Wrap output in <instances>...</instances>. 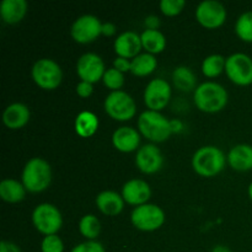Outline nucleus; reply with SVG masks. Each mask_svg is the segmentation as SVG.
Listing matches in <instances>:
<instances>
[{
  "label": "nucleus",
  "instance_id": "f257e3e1",
  "mask_svg": "<svg viewBox=\"0 0 252 252\" xmlns=\"http://www.w3.org/2000/svg\"><path fill=\"white\" fill-rule=\"evenodd\" d=\"M228 91L216 81H206L197 86L193 93L194 105L206 113L220 112L228 105Z\"/></svg>",
  "mask_w": 252,
  "mask_h": 252
},
{
  "label": "nucleus",
  "instance_id": "f03ea898",
  "mask_svg": "<svg viewBox=\"0 0 252 252\" xmlns=\"http://www.w3.org/2000/svg\"><path fill=\"white\" fill-rule=\"evenodd\" d=\"M226 162L223 150L214 145H204L192 157V169L199 176L211 179L223 171Z\"/></svg>",
  "mask_w": 252,
  "mask_h": 252
},
{
  "label": "nucleus",
  "instance_id": "7ed1b4c3",
  "mask_svg": "<svg viewBox=\"0 0 252 252\" xmlns=\"http://www.w3.org/2000/svg\"><path fill=\"white\" fill-rule=\"evenodd\" d=\"M21 182L27 192L41 193L46 191L52 182V167L42 158H32L24 166Z\"/></svg>",
  "mask_w": 252,
  "mask_h": 252
},
{
  "label": "nucleus",
  "instance_id": "20e7f679",
  "mask_svg": "<svg viewBox=\"0 0 252 252\" xmlns=\"http://www.w3.org/2000/svg\"><path fill=\"white\" fill-rule=\"evenodd\" d=\"M138 130L152 143H162L172 134L171 120L157 111L147 110L138 117Z\"/></svg>",
  "mask_w": 252,
  "mask_h": 252
},
{
  "label": "nucleus",
  "instance_id": "39448f33",
  "mask_svg": "<svg viewBox=\"0 0 252 252\" xmlns=\"http://www.w3.org/2000/svg\"><path fill=\"white\" fill-rule=\"evenodd\" d=\"M32 80L42 90L52 91L59 88L63 80V71L56 61L49 58L38 59L31 69Z\"/></svg>",
  "mask_w": 252,
  "mask_h": 252
},
{
  "label": "nucleus",
  "instance_id": "423d86ee",
  "mask_svg": "<svg viewBox=\"0 0 252 252\" xmlns=\"http://www.w3.org/2000/svg\"><path fill=\"white\" fill-rule=\"evenodd\" d=\"M103 108L108 117L118 122L132 120L137 113V105H135L134 98L122 90L108 94L103 102Z\"/></svg>",
  "mask_w": 252,
  "mask_h": 252
},
{
  "label": "nucleus",
  "instance_id": "0eeeda50",
  "mask_svg": "<svg viewBox=\"0 0 252 252\" xmlns=\"http://www.w3.org/2000/svg\"><path fill=\"white\" fill-rule=\"evenodd\" d=\"M32 224L44 236L54 235L63 226V217L54 204L41 203L32 212Z\"/></svg>",
  "mask_w": 252,
  "mask_h": 252
},
{
  "label": "nucleus",
  "instance_id": "6e6552de",
  "mask_svg": "<svg viewBox=\"0 0 252 252\" xmlns=\"http://www.w3.org/2000/svg\"><path fill=\"white\" fill-rule=\"evenodd\" d=\"M130 223L135 229L145 233L155 231L165 223V213L159 206L153 203L135 207L130 213Z\"/></svg>",
  "mask_w": 252,
  "mask_h": 252
},
{
  "label": "nucleus",
  "instance_id": "1a4fd4ad",
  "mask_svg": "<svg viewBox=\"0 0 252 252\" xmlns=\"http://www.w3.org/2000/svg\"><path fill=\"white\" fill-rule=\"evenodd\" d=\"M225 73L229 80L238 86L252 84V58L245 53H234L226 58Z\"/></svg>",
  "mask_w": 252,
  "mask_h": 252
},
{
  "label": "nucleus",
  "instance_id": "9d476101",
  "mask_svg": "<svg viewBox=\"0 0 252 252\" xmlns=\"http://www.w3.org/2000/svg\"><path fill=\"white\" fill-rule=\"evenodd\" d=\"M102 34V22L94 15H83L73 22L70 36L76 43L88 44Z\"/></svg>",
  "mask_w": 252,
  "mask_h": 252
},
{
  "label": "nucleus",
  "instance_id": "9b49d317",
  "mask_svg": "<svg viewBox=\"0 0 252 252\" xmlns=\"http://www.w3.org/2000/svg\"><path fill=\"white\" fill-rule=\"evenodd\" d=\"M228 17L225 6L217 0H206L199 2L196 9V20L207 30H217L221 27Z\"/></svg>",
  "mask_w": 252,
  "mask_h": 252
},
{
  "label": "nucleus",
  "instance_id": "f8f14e48",
  "mask_svg": "<svg viewBox=\"0 0 252 252\" xmlns=\"http://www.w3.org/2000/svg\"><path fill=\"white\" fill-rule=\"evenodd\" d=\"M144 103L150 111L164 110L171 98V86L164 79H153L144 90Z\"/></svg>",
  "mask_w": 252,
  "mask_h": 252
},
{
  "label": "nucleus",
  "instance_id": "ddd939ff",
  "mask_svg": "<svg viewBox=\"0 0 252 252\" xmlns=\"http://www.w3.org/2000/svg\"><path fill=\"white\" fill-rule=\"evenodd\" d=\"M106 68L102 58L95 53H85L78 59L76 63V74L81 81H88L90 84L98 83L102 80Z\"/></svg>",
  "mask_w": 252,
  "mask_h": 252
},
{
  "label": "nucleus",
  "instance_id": "4468645a",
  "mask_svg": "<svg viewBox=\"0 0 252 252\" xmlns=\"http://www.w3.org/2000/svg\"><path fill=\"white\" fill-rule=\"evenodd\" d=\"M164 165V157L155 144H145L137 150L135 166L145 175H153L160 171Z\"/></svg>",
  "mask_w": 252,
  "mask_h": 252
},
{
  "label": "nucleus",
  "instance_id": "2eb2a0df",
  "mask_svg": "<svg viewBox=\"0 0 252 252\" xmlns=\"http://www.w3.org/2000/svg\"><path fill=\"white\" fill-rule=\"evenodd\" d=\"M122 197L126 203L130 206L139 207L149 203L152 197V189L144 180L132 179L128 180L122 187Z\"/></svg>",
  "mask_w": 252,
  "mask_h": 252
},
{
  "label": "nucleus",
  "instance_id": "dca6fc26",
  "mask_svg": "<svg viewBox=\"0 0 252 252\" xmlns=\"http://www.w3.org/2000/svg\"><path fill=\"white\" fill-rule=\"evenodd\" d=\"M113 49H115L117 57H122V58L132 61L133 58L139 56L140 51L143 49L140 34H138L134 31L122 32L115 39Z\"/></svg>",
  "mask_w": 252,
  "mask_h": 252
},
{
  "label": "nucleus",
  "instance_id": "f3484780",
  "mask_svg": "<svg viewBox=\"0 0 252 252\" xmlns=\"http://www.w3.org/2000/svg\"><path fill=\"white\" fill-rule=\"evenodd\" d=\"M112 144L118 152L133 153L139 149L140 133L133 127L123 126L116 129L112 134Z\"/></svg>",
  "mask_w": 252,
  "mask_h": 252
},
{
  "label": "nucleus",
  "instance_id": "a211bd4d",
  "mask_svg": "<svg viewBox=\"0 0 252 252\" xmlns=\"http://www.w3.org/2000/svg\"><path fill=\"white\" fill-rule=\"evenodd\" d=\"M31 118L30 108L25 103L14 102L7 106L2 113V122L5 127L11 130H17L24 128Z\"/></svg>",
  "mask_w": 252,
  "mask_h": 252
},
{
  "label": "nucleus",
  "instance_id": "6ab92c4d",
  "mask_svg": "<svg viewBox=\"0 0 252 252\" xmlns=\"http://www.w3.org/2000/svg\"><path fill=\"white\" fill-rule=\"evenodd\" d=\"M96 207L102 214L107 217H116L122 213L125 208V199L122 194L115 191H102L96 196Z\"/></svg>",
  "mask_w": 252,
  "mask_h": 252
},
{
  "label": "nucleus",
  "instance_id": "aec40b11",
  "mask_svg": "<svg viewBox=\"0 0 252 252\" xmlns=\"http://www.w3.org/2000/svg\"><path fill=\"white\" fill-rule=\"evenodd\" d=\"M226 160H228L229 166L235 171H250L252 170V145H235L229 150Z\"/></svg>",
  "mask_w": 252,
  "mask_h": 252
},
{
  "label": "nucleus",
  "instance_id": "412c9836",
  "mask_svg": "<svg viewBox=\"0 0 252 252\" xmlns=\"http://www.w3.org/2000/svg\"><path fill=\"white\" fill-rule=\"evenodd\" d=\"M26 0H2L0 4V16L7 25H16L27 14Z\"/></svg>",
  "mask_w": 252,
  "mask_h": 252
},
{
  "label": "nucleus",
  "instance_id": "4be33fe9",
  "mask_svg": "<svg viewBox=\"0 0 252 252\" xmlns=\"http://www.w3.org/2000/svg\"><path fill=\"white\" fill-rule=\"evenodd\" d=\"M100 126L97 116L90 111H83L79 113L74 122V129L81 138H90L96 134Z\"/></svg>",
  "mask_w": 252,
  "mask_h": 252
},
{
  "label": "nucleus",
  "instance_id": "5701e85b",
  "mask_svg": "<svg viewBox=\"0 0 252 252\" xmlns=\"http://www.w3.org/2000/svg\"><path fill=\"white\" fill-rule=\"evenodd\" d=\"M26 189L22 182L15 179H5L0 182V197L6 203H19L26 197Z\"/></svg>",
  "mask_w": 252,
  "mask_h": 252
},
{
  "label": "nucleus",
  "instance_id": "b1692460",
  "mask_svg": "<svg viewBox=\"0 0 252 252\" xmlns=\"http://www.w3.org/2000/svg\"><path fill=\"white\" fill-rule=\"evenodd\" d=\"M142 47L149 54H159L166 48V37L159 30H144L140 33Z\"/></svg>",
  "mask_w": 252,
  "mask_h": 252
},
{
  "label": "nucleus",
  "instance_id": "393cba45",
  "mask_svg": "<svg viewBox=\"0 0 252 252\" xmlns=\"http://www.w3.org/2000/svg\"><path fill=\"white\" fill-rule=\"evenodd\" d=\"M158 66V59L149 53H140L130 61V73L138 78H144L155 71Z\"/></svg>",
  "mask_w": 252,
  "mask_h": 252
},
{
  "label": "nucleus",
  "instance_id": "a878e982",
  "mask_svg": "<svg viewBox=\"0 0 252 252\" xmlns=\"http://www.w3.org/2000/svg\"><path fill=\"white\" fill-rule=\"evenodd\" d=\"M172 83L180 91L189 93L197 89V78L189 66H177L172 71Z\"/></svg>",
  "mask_w": 252,
  "mask_h": 252
},
{
  "label": "nucleus",
  "instance_id": "bb28decb",
  "mask_svg": "<svg viewBox=\"0 0 252 252\" xmlns=\"http://www.w3.org/2000/svg\"><path fill=\"white\" fill-rule=\"evenodd\" d=\"M226 58L221 54H211L202 62V73L206 78L213 79L225 71Z\"/></svg>",
  "mask_w": 252,
  "mask_h": 252
},
{
  "label": "nucleus",
  "instance_id": "cd10ccee",
  "mask_svg": "<svg viewBox=\"0 0 252 252\" xmlns=\"http://www.w3.org/2000/svg\"><path fill=\"white\" fill-rule=\"evenodd\" d=\"M79 231L88 240H96L101 233V223L94 214H86L81 217L79 221Z\"/></svg>",
  "mask_w": 252,
  "mask_h": 252
},
{
  "label": "nucleus",
  "instance_id": "c85d7f7f",
  "mask_svg": "<svg viewBox=\"0 0 252 252\" xmlns=\"http://www.w3.org/2000/svg\"><path fill=\"white\" fill-rule=\"evenodd\" d=\"M235 33L241 41L252 43V10L241 14L236 20Z\"/></svg>",
  "mask_w": 252,
  "mask_h": 252
},
{
  "label": "nucleus",
  "instance_id": "c756f323",
  "mask_svg": "<svg viewBox=\"0 0 252 252\" xmlns=\"http://www.w3.org/2000/svg\"><path fill=\"white\" fill-rule=\"evenodd\" d=\"M102 83L108 90H111V93L120 91L125 85V75L112 66L110 69H106L105 74H103Z\"/></svg>",
  "mask_w": 252,
  "mask_h": 252
},
{
  "label": "nucleus",
  "instance_id": "7c9ffc66",
  "mask_svg": "<svg viewBox=\"0 0 252 252\" xmlns=\"http://www.w3.org/2000/svg\"><path fill=\"white\" fill-rule=\"evenodd\" d=\"M186 6L185 0H161L159 4L160 11L167 17H175L182 12Z\"/></svg>",
  "mask_w": 252,
  "mask_h": 252
},
{
  "label": "nucleus",
  "instance_id": "2f4dec72",
  "mask_svg": "<svg viewBox=\"0 0 252 252\" xmlns=\"http://www.w3.org/2000/svg\"><path fill=\"white\" fill-rule=\"evenodd\" d=\"M42 252H64V243L57 234L47 235L42 239L41 243Z\"/></svg>",
  "mask_w": 252,
  "mask_h": 252
},
{
  "label": "nucleus",
  "instance_id": "473e14b6",
  "mask_svg": "<svg viewBox=\"0 0 252 252\" xmlns=\"http://www.w3.org/2000/svg\"><path fill=\"white\" fill-rule=\"evenodd\" d=\"M70 252H106V250L102 244L98 241L88 240L74 246Z\"/></svg>",
  "mask_w": 252,
  "mask_h": 252
},
{
  "label": "nucleus",
  "instance_id": "72a5a7b5",
  "mask_svg": "<svg viewBox=\"0 0 252 252\" xmlns=\"http://www.w3.org/2000/svg\"><path fill=\"white\" fill-rule=\"evenodd\" d=\"M76 95L81 98H89L94 93V84L88 83V81H79L75 88Z\"/></svg>",
  "mask_w": 252,
  "mask_h": 252
},
{
  "label": "nucleus",
  "instance_id": "f704fd0d",
  "mask_svg": "<svg viewBox=\"0 0 252 252\" xmlns=\"http://www.w3.org/2000/svg\"><path fill=\"white\" fill-rule=\"evenodd\" d=\"M113 68L117 69L121 73H127L130 71V61L127 58H122V57H117L113 61Z\"/></svg>",
  "mask_w": 252,
  "mask_h": 252
},
{
  "label": "nucleus",
  "instance_id": "c9c22d12",
  "mask_svg": "<svg viewBox=\"0 0 252 252\" xmlns=\"http://www.w3.org/2000/svg\"><path fill=\"white\" fill-rule=\"evenodd\" d=\"M145 30H159L160 26V19L155 15H149L148 17H145L144 20Z\"/></svg>",
  "mask_w": 252,
  "mask_h": 252
},
{
  "label": "nucleus",
  "instance_id": "e433bc0d",
  "mask_svg": "<svg viewBox=\"0 0 252 252\" xmlns=\"http://www.w3.org/2000/svg\"><path fill=\"white\" fill-rule=\"evenodd\" d=\"M0 252H22L16 244L11 241H1L0 243Z\"/></svg>",
  "mask_w": 252,
  "mask_h": 252
},
{
  "label": "nucleus",
  "instance_id": "4c0bfd02",
  "mask_svg": "<svg viewBox=\"0 0 252 252\" xmlns=\"http://www.w3.org/2000/svg\"><path fill=\"white\" fill-rule=\"evenodd\" d=\"M117 29L112 22H103L102 24V36L112 37L116 33Z\"/></svg>",
  "mask_w": 252,
  "mask_h": 252
},
{
  "label": "nucleus",
  "instance_id": "58836bf2",
  "mask_svg": "<svg viewBox=\"0 0 252 252\" xmlns=\"http://www.w3.org/2000/svg\"><path fill=\"white\" fill-rule=\"evenodd\" d=\"M182 128H184V125H182L181 121L179 120H171V129L172 133H176V132H181Z\"/></svg>",
  "mask_w": 252,
  "mask_h": 252
},
{
  "label": "nucleus",
  "instance_id": "ea45409f",
  "mask_svg": "<svg viewBox=\"0 0 252 252\" xmlns=\"http://www.w3.org/2000/svg\"><path fill=\"white\" fill-rule=\"evenodd\" d=\"M212 252H233V251L224 245H217V246H214Z\"/></svg>",
  "mask_w": 252,
  "mask_h": 252
},
{
  "label": "nucleus",
  "instance_id": "a19ab883",
  "mask_svg": "<svg viewBox=\"0 0 252 252\" xmlns=\"http://www.w3.org/2000/svg\"><path fill=\"white\" fill-rule=\"evenodd\" d=\"M248 194H249V198L251 199L252 202V182L250 185H249V189H248Z\"/></svg>",
  "mask_w": 252,
  "mask_h": 252
}]
</instances>
